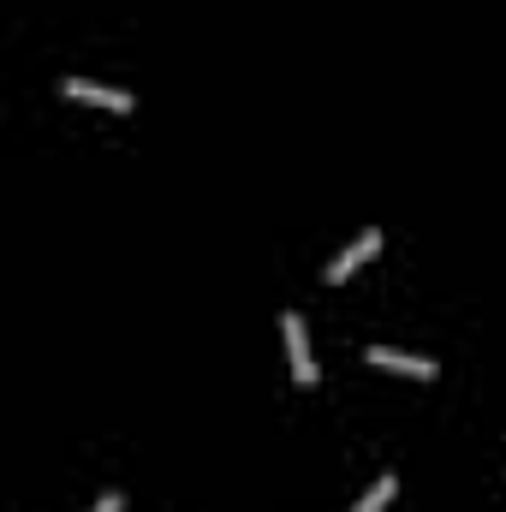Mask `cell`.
<instances>
[{"mask_svg":"<svg viewBox=\"0 0 506 512\" xmlns=\"http://www.w3.org/2000/svg\"><path fill=\"white\" fill-rule=\"evenodd\" d=\"M280 334H286V358H292V376L310 387L316 382V358H310V334H304V316H280Z\"/></svg>","mask_w":506,"mask_h":512,"instance_id":"obj_1","label":"cell"},{"mask_svg":"<svg viewBox=\"0 0 506 512\" xmlns=\"http://www.w3.org/2000/svg\"><path fill=\"white\" fill-rule=\"evenodd\" d=\"M364 358L376 370H399V376H435V358H411V352H393V346H370Z\"/></svg>","mask_w":506,"mask_h":512,"instance_id":"obj_4","label":"cell"},{"mask_svg":"<svg viewBox=\"0 0 506 512\" xmlns=\"http://www.w3.org/2000/svg\"><path fill=\"white\" fill-rule=\"evenodd\" d=\"M66 96H72V102H96V108H108V114H131V96H126V90L96 84V78H66Z\"/></svg>","mask_w":506,"mask_h":512,"instance_id":"obj_2","label":"cell"},{"mask_svg":"<svg viewBox=\"0 0 506 512\" xmlns=\"http://www.w3.org/2000/svg\"><path fill=\"white\" fill-rule=\"evenodd\" d=\"M393 495H399V477H393V471H381L376 483L364 489V501H358V507H352V512H381V507H387V501H393Z\"/></svg>","mask_w":506,"mask_h":512,"instance_id":"obj_5","label":"cell"},{"mask_svg":"<svg viewBox=\"0 0 506 512\" xmlns=\"http://www.w3.org/2000/svg\"><path fill=\"white\" fill-rule=\"evenodd\" d=\"M120 507H126V495H102V501H96L90 512H120Z\"/></svg>","mask_w":506,"mask_h":512,"instance_id":"obj_6","label":"cell"},{"mask_svg":"<svg viewBox=\"0 0 506 512\" xmlns=\"http://www.w3.org/2000/svg\"><path fill=\"white\" fill-rule=\"evenodd\" d=\"M376 251H381V227H370V233H358V239H352L346 251L334 256V262H328V280L340 286V280H346V274H352L358 262H370V256H376Z\"/></svg>","mask_w":506,"mask_h":512,"instance_id":"obj_3","label":"cell"}]
</instances>
